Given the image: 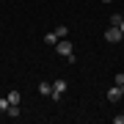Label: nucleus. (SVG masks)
<instances>
[{
    "instance_id": "10",
    "label": "nucleus",
    "mask_w": 124,
    "mask_h": 124,
    "mask_svg": "<svg viewBox=\"0 0 124 124\" xmlns=\"http://www.w3.org/2000/svg\"><path fill=\"white\" fill-rule=\"evenodd\" d=\"M66 33H69V28H55V36H58V39H66Z\"/></svg>"
},
{
    "instance_id": "16",
    "label": "nucleus",
    "mask_w": 124,
    "mask_h": 124,
    "mask_svg": "<svg viewBox=\"0 0 124 124\" xmlns=\"http://www.w3.org/2000/svg\"><path fill=\"white\" fill-rule=\"evenodd\" d=\"M102 3H113V0H102Z\"/></svg>"
},
{
    "instance_id": "13",
    "label": "nucleus",
    "mask_w": 124,
    "mask_h": 124,
    "mask_svg": "<svg viewBox=\"0 0 124 124\" xmlns=\"http://www.w3.org/2000/svg\"><path fill=\"white\" fill-rule=\"evenodd\" d=\"M113 121H116V124H124V113H121V116H116Z\"/></svg>"
},
{
    "instance_id": "8",
    "label": "nucleus",
    "mask_w": 124,
    "mask_h": 124,
    "mask_svg": "<svg viewBox=\"0 0 124 124\" xmlns=\"http://www.w3.org/2000/svg\"><path fill=\"white\" fill-rule=\"evenodd\" d=\"M6 113H8L11 119H17V116H19V105H8V110H6Z\"/></svg>"
},
{
    "instance_id": "12",
    "label": "nucleus",
    "mask_w": 124,
    "mask_h": 124,
    "mask_svg": "<svg viewBox=\"0 0 124 124\" xmlns=\"http://www.w3.org/2000/svg\"><path fill=\"white\" fill-rule=\"evenodd\" d=\"M124 83V72H119V75H116V85H121Z\"/></svg>"
},
{
    "instance_id": "6",
    "label": "nucleus",
    "mask_w": 124,
    "mask_h": 124,
    "mask_svg": "<svg viewBox=\"0 0 124 124\" xmlns=\"http://www.w3.org/2000/svg\"><path fill=\"white\" fill-rule=\"evenodd\" d=\"M19 99H22L19 91H8V102H11V105H19Z\"/></svg>"
},
{
    "instance_id": "7",
    "label": "nucleus",
    "mask_w": 124,
    "mask_h": 124,
    "mask_svg": "<svg viewBox=\"0 0 124 124\" xmlns=\"http://www.w3.org/2000/svg\"><path fill=\"white\" fill-rule=\"evenodd\" d=\"M44 41H47V44H53V47H55V44H58V36H55V31H53V33H47V36H44Z\"/></svg>"
},
{
    "instance_id": "11",
    "label": "nucleus",
    "mask_w": 124,
    "mask_h": 124,
    "mask_svg": "<svg viewBox=\"0 0 124 124\" xmlns=\"http://www.w3.org/2000/svg\"><path fill=\"white\" fill-rule=\"evenodd\" d=\"M121 19H124L121 14H113V17H110V25H116V28H119V25H121Z\"/></svg>"
},
{
    "instance_id": "2",
    "label": "nucleus",
    "mask_w": 124,
    "mask_h": 124,
    "mask_svg": "<svg viewBox=\"0 0 124 124\" xmlns=\"http://www.w3.org/2000/svg\"><path fill=\"white\" fill-rule=\"evenodd\" d=\"M105 39L110 41V44H116V41H121V39H124V33H121V31H119L116 25H110V28L105 31Z\"/></svg>"
},
{
    "instance_id": "9",
    "label": "nucleus",
    "mask_w": 124,
    "mask_h": 124,
    "mask_svg": "<svg viewBox=\"0 0 124 124\" xmlns=\"http://www.w3.org/2000/svg\"><path fill=\"white\" fill-rule=\"evenodd\" d=\"M8 105H11L8 97H0V113H6V110H8Z\"/></svg>"
},
{
    "instance_id": "3",
    "label": "nucleus",
    "mask_w": 124,
    "mask_h": 124,
    "mask_svg": "<svg viewBox=\"0 0 124 124\" xmlns=\"http://www.w3.org/2000/svg\"><path fill=\"white\" fill-rule=\"evenodd\" d=\"M63 91H66V80H55V83H53V97H50V99H61Z\"/></svg>"
},
{
    "instance_id": "5",
    "label": "nucleus",
    "mask_w": 124,
    "mask_h": 124,
    "mask_svg": "<svg viewBox=\"0 0 124 124\" xmlns=\"http://www.w3.org/2000/svg\"><path fill=\"white\" fill-rule=\"evenodd\" d=\"M108 99H110V102H119L121 99V88H119V85H113V88L108 91Z\"/></svg>"
},
{
    "instance_id": "15",
    "label": "nucleus",
    "mask_w": 124,
    "mask_h": 124,
    "mask_svg": "<svg viewBox=\"0 0 124 124\" xmlns=\"http://www.w3.org/2000/svg\"><path fill=\"white\" fill-rule=\"evenodd\" d=\"M119 88H121V97H124V83H121V85H119Z\"/></svg>"
},
{
    "instance_id": "14",
    "label": "nucleus",
    "mask_w": 124,
    "mask_h": 124,
    "mask_svg": "<svg viewBox=\"0 0 124 124\" xmlns=\"http://www.w3.org/2000/svg\"><path fill=\"white\" fill-rule=\"evenodd\" d=\"M119 31H121V33H124V19H121V25H119Z\"/></svg>"
},
{
    "instance_id": "4",
    "label": "nucleus",
    "mask_w": 124,
    "mask_h": 124,
    "mask_svg": "<svg viewBox=\"0 0 124 124\" xmlns=\"http://www.w3.org/2000/svg\"><path fill=\"white\" fill-rule=\"evenodd\" d=\"M39 94H44V97H53V83L41 80V83H39Z\"/></svg>"
},
{
    "instance_id": "1",
    "label": "nucleus",
    "mask_w": 124,
    "mask_h": 124,
    "mask_svg": "<svg viewBox=\"0 0 124 124\" xmlns=\"http://www.w3.org/2000/svg\"><path fill=\"white\" fill-rule=\"evenodd\" d=\"M72 50H75V47H72L69 39H58V44H55V53H58V55L66 58V55H72Z\"/></svg>"
}]
</instances>
